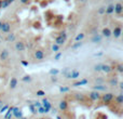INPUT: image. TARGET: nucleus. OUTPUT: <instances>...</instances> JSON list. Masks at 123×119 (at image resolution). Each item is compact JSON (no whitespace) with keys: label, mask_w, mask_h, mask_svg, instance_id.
I'll return each mask as SVG.
<instances>
[{"label":"nucleus","mask_w":123,"mask_h":119,"mask_svg":"<svg viewBox=\"0 0 123 119\" xmlns=\"http://www.w3.org/2000/svg\"><path fill=\"white\" fill-rule=\"evenodd\" d=\"M65 76L67 79H77L80 77V72L77 69H72L71 72H68Z\"/></svg>","instance_id":"nucleus-1"},{"label":"nucleus","mask_w":123,"mask_h":119,"mask_svg":"<svg viewBox=\"0 0 123 119\" xmlns=\"http://www.w3.org/2000/svg\"><path fill=\"white\" fill-rule=\"evenodd\" d=\"M11 30V24L9 22H4L1 24V28H0V32L4 33V34H8Z\"/></svg>","instance_id":"nucleus-2"},{"label":"nucleus","mask_w":123,"mask_h":119,"mask_svg":"<svg viewBox=\"0 0 123 119\" xmlns=\"http://www.w3.org/2000/svg\"><path fill=\"white\" fill-rule=\"evenodd\" d=\"M25 49H26V47L23 41H17V42H15V50H16V51L23 52V51H25Z\"/></svg>","instance_id":"nucleus-3"},{"label":"nucleus","mask_w":123,"mask_h":119,"mask_svg":"<svg viewBox=\"0 0 123 119\" xmlns=\"http://www.w3.org/2000/svg\"><path fill=\"white\" fill-rule=\"evenodd\" d=\"M89 98L91 101H97L100 99V94L98 93V91H92L89 93Z\"/></svg>","instance_id":"nucleus-4"},{"label":"nucleus","mask_w":123,"mask_h":119,"mask_svg":"<svg viewBox=\"0 0 123 119\" xmlns=\"http://www.w3.org/2000/svg\"><path fill=\"white\" fill-rule=\"evenodd\" d=\"M113 100H115L113 93H106V94H104V96H103L104 103H110L111 101H113Z\"/></svg>","instance_id":"nucleus-5"},{"label":"nucleus","mask_w":123,"mask_h":119,"mask_svg":"<svg viewBox=\"0 0 123 119\" xmlns=\"http://www.w3.org/2000/svg\"><path fill=\"white\" fill-rule=\"evenodd\" d=\"M121 34H122V29L120 26H116L115 29L111 32V35H112L115 38H119V37L121 36Z\"/></svg>","instance_id":"nucleus-6"},{"label":"nucleus","mask_w":123,"mask_h":119,"mask_svg":"<svg viewBox=\"0 0 123 119\" xmlns=\"http://www.w3.org/2000/svg\"><path fill=\"white\" fill-rule=\"evenodd\" d=\"M103 40V36L102 35H98V34H94L93 37L91 38V41L93 43H100Z\"/></svg>","instance_id":"nucleus-7"},{"label":"nucleus","mask_w":123,"mask_h":119,"mask_svg":"<svg viewBox=\"0 0 123 119\" xmlns=\"http://www.w3.org/2000/svg\"><path fill=\"white\" fill-rule=\"evenodd\" d=\"M9 55H10V54H9V51L8 50H2L1 51V53H0V60H1V61H6V60H9Z\"/></svg>","instance_id":"nucleus-8"},{"label":"nucleus","mask_w":123,"mask_h":119,"mask_svg":"<svg viewBox=\"0 0 123 119\" xmlns=\"http://www.w3.org/2000/svg\"><path fill=\"white\" fill-rule=\"evenodd\" d=\"M35 58L37 60H39V61H41V60L44 59V52L41 51V50H37V51H35Z\"/></svg>","instance_id":"nucleus-9"},{"label":"nucleus","mask_w":123,"mask_h":119,"mask_svg":"<svg viewBox=\"0 0 123 119\" xmlns=\"http://www.w3.org/2000/svg\"><path fill=\"white\" fill-rule=\"evenodd\" d=\"M113 68L111 67L110 65H107V64H102V72L106 73V74H109V73L112 72Z\"/></svg>","instance_id":"nucleus-10"},{"label":"nucleus","mask_w":123,"mask_h":119,"mask_svg":"<svg viewBox=\"0 0 123 119\" xmlns=\"http://www.w3.org/2000/svg\"><path fill=\"white\" fill-rule=\"evenodd\" d=\"M12 114L15 116V118H17V119H19V118H22V112H21V109L19 108H17V107H14L13 108V111H12Z\"/></svg>","instance_id":"nucleus-11"},{"label":"nucleus","mask_w":123,"mask_h":119,"mask_svg":"<svg viewBox=\"0 0 123 119\" xmlns=\"http://www.w3.org/2000/svg\"><path fill=\"white\" fill-rule=\"evenodd\" d=\"M122 11H123V7H122V4L120 3V2H118L117 4L115 6V13H117V14H121L122 13Z\"/></svg>","instance_id":"nucleus-12"},{"label":"nucleus","mask_w":123,"mask_h":119,"mask_svg":"<svg viewBox=\"0 0 123 119\" xmlns=\"http://www.w3.org/2000/svg\"><path fill=\"white\" fill-rule=\"evenodd\" d=\"M42 107L49 109V111L52 108V105H51V103L49 102V100H48V99H43V100H42Z\"/></svg>","instance_id":"nucleus-13"},{"label":"nucleus","mask_w":123,"mask_h":119,"mask_svg":"<svg viewBox=\"0 0 123 119\" xmlns=\"http://www.w3.org/2000/svg\"><path fill=\"white\" fill-rule=\"evenodd\" d=\"M16 86H17V79L13 77V78H11L10 82H9V87H10V89H15Z\"/></svg>","instance_id":"nucleus-14"},{"label":"nucleus","mask_w":123,"mask_h":119,"mask_svg":"<svg viewBox=\"0 0 123 119\" xmlns=\"http://www.w3.org/2000/svg\"><path fill=\"white\" fill-rule=\"evenodd\" d=\"M65 41H66V39L64 38V37L60 36V35H58V36L55 38V43H56V45H58V46L64 45V43H65Z\"/></svg>","instance_id":"nucleus-15"},{"label":"nucleus","mask_w":123,"mask_h":119,"mask_svg":"<svg viewBox=\"0 0 123 119\" xmlns=\"http://www.w3.org/2000/svg\"><path fill=\"white\" fill-rule=\"evenodd\" d=\"M115 12V6L113 4H110V6H108L106 8V10H105V14H112V13Z\"/></svg>","instance_id":"nucleus-16"},{"label":"nucleus","mask_w":123,"mask_h":119,"mask_svg":"<svg viewBox=\"0 0 123 119\" xmlns=\"http://www.w3.org/2000/svg\"><path fill=\"white\" fill-rule=\"evenodd\" d=\"M67 108H68V103H67V101H61L60 102V109L61 111H67Z\"/></svg>","instance_id":"nucleus-17"},{"label":"nucleus","mask_w":123,"mask_h":119,"mask_svg":"<svg viewBox=\"0 0 123 119\" xmlns=\"http://www.w3.org/2000/svg\"><path fill=\"white\" fill-rule=\"evenodd\" d=\"M93 89H94V91H106L107 87L103 85H96V86H94Z\"/></svg>","instance_id":"nucleus-18"},{"label":"nucleus","mask_w":123,"mask_h":119,"mask_svg":"<svg viewBox=\"0 0 123 119\" xmlns=\"http://www.w3.org/2000/svg\"><path fill=\"white\" fill-rule=\"evenodd\" d=\"M103 34V37H106V38H109V37L111 36V30L109 29V28H104L102 32Z\"/></svg>","instance_id":"nucleus-19"},{"label":"nucleus","mask_w":123,"mask_h":119,"mask_svg":"<svg viewBox=\"0 0 123 119\" xmlns=\"http://www.w3.org/2000/svg\"><path fill=\"white\" fill-rule=\"evenodd\" d=\"M15 39H16L15 34H8V36H6V41H9V42H14Z\"/></svg>","instance_id":"nucleus-20"},{"label":"nucleus","mask_w":123,"mask_h":119,"mask_svg":"<svg viewBox=\"0 0 123 119\" xmlns=\"http://www.w3.org/2000/svg\"><path fill=\"white\" fill-rule=\"evenodd\" d=\"M115 100H116V102L118 103L119 105H121L122 103H123V94H119L118 96H116L115 98Z\"/></svg>","instance_id":"nucleus-21"},{"label":"nucleus","mask_w":123,"mask_h":119,"mask_svg":"<svg viewBox=\"0 0 123 119\" xmlns=\"http://www.w3.org/2000/svg\"><path fill=\"white\" fill-rule=\"evenodd\" d=\"M89 82V81L86 80V79H82L81 81H78V82H74V87H79V86H82V85H86V83Z\"/></svg>","instance_id":"nucleus-22"},{"label":"nucleus","mask_w":123,"mask_h":119,"mask_svg":"<svg viewBox=\"0 0 123 119\" xmlns=\"http://www.w3.org/2000/svg\"><path fill=\"white\" fill-rule=\"evenodd\" d=\"M83 45V42H81V41H77L76 43H74V45L71 46V49L72 50H76V49H79V48L81 47V46Z\"/></svg>","instance_id":"nucleus-23"},{"label":"nucleus","mask_w":123,"mask_h":119,"mask_svg":"<svg viewBox=\"0 0 123 119\" xmlns=\"http://www.w3.org/2000/svg\"><path fill=\"white\" fill-rule=\"evenodd\" d=\"M9 6H10V3H9L6 0H1V6H0V9H6Z\"/></svg>","instance_id":"nucleus-24"},{"label":"nucleus","mask_w":123,"mask_h":119,"mask_svg":"<svg viewBox=\"0 0 123 119\" xmlns=\"http://www.w3.org/2000/svg\"><path fill=\"white\" fill-rule=\"evenodd\" d=\"M83 38H84V34H83V33H80V34L77 35L74 39H76V41H81Z\"/></svg>","instance_id":"nucleus-25"},{"label":"nucleus","mask_w":123,"mask_h":119,"mask_svg":"<svg viewBox=\"0 0 123 119\" xmlns=\"http://www.w3.org/2000/svg\"><path fill=\"white\" fill-rule=\"evenodd\" d=\"M38 113H40V114H47V113H49V109H47V108H44V107H39L38 108Z\"/></svg>","instance_id":"nucleus-26"},{"label":"nucleus","mask_w":123,"mask_h":119,"mask_svg":"<svg viewBox=\"0 0 123 119\" xmlns=\"http://www.w3.org/2000/svg\"><path fill=\"white\" fill-rule=\"evenodd\" d=\"M52 51L55 52V53H57V52L60 51V46L56 45V43H54V45L52 46Z\"/></svg>","instance_id":"nucleus-27"},{"label":"nucleus","mask_w":123,"mask_h":119,"mask_svg":"<svg viewBox=\"0 0 123 119\" xmlns=\"http://www.w3.org/2000/svg\"><path fill=\"white\" fill-rule=\"evenodd\" d=\"M50 75H52V76H55V75H57L58 73V69H56V68H52V69H50Z\"/></svg>","instance_id":"nucleus-28"},{"label":"nucleus","mask_w":123,"mask_h":119,"mask_svg":"<svg viewBox=\"0 0 123 119\" xmlns=\"http://www.w3.org/2000/svg\"><path fill=\"white\" fill-rule=\"evenodd\" d=\"M105 10H106V8H105V7H100V8L97 10V14H99V15L105 14Z\"/></svg>","instance_id":"nucleus-29"},{"label":"nucleus","mask_w":123,"mask_h":119,"mask_svg":"<svg viewBox=\"0 0 123 119\" xmlns=\"http://www.w3.org/2000/svg\"><path fill=\"white\" fill-rule=\"evenodd\" d=\"M29 108H30V111H31L32 114L38 113V108H36V107L34 106V104H30V105H29Z\"/></svg>","instance_id":"nucleus-30"},{"label":"nucleus","mask_w":123,"mask_h":119,"mask_svg":"<svg viewBox=\"0 0 123 119\" xmlns=\"http://www.w3.org/2000/svg\"><path fill=\"white\" fill-rule=\"evenodd\" d=\"M76 99L78 101H83V100H84V95H83V94H81V93H77L76 94Z\"/></svg>","instance_id":"nucleus-31"},{"label":"nucleus","mask_w":123,"mask_h":119,"mask_svg":"<svg viewBox=\"0 0 123 119\" xmlns=\"http://www.w3.org/2000/svg\"><path fill=\"white\" fill-rule=\"evenodd\" d=\"M22 80H23L24 82H29V81H31V77L30 76H24L23 78H22Z\"/></svg>","instance_id":"nucleus-32"},{"label":"nucleus","mask_w":123,"mask_h":119,"mask_svg":"<svg viewBox=\"0 0 123 119\" xmlns=\"http://www.w3.org/2000/svg\"><path fill=\"white\" fill-rule=\"evenodd\" d=\"M94 70L95 72H102V64H97L94 66Z\"/></svg>","instance_id":"nucleus-33"},{"label":"nucleus","mask_w":123,"mask_h":119,"mask_svg":"<svg viewBox=\"0 0 123 119\" xmlns=\"http://www.w3.org/2000/svg\"><path fill=\"white\" fill-rule=\"evenodd\" d=\"M109 83H110V86H117V83H118V79H116V78L110 79Z\"/></svg>","instance_id":"nucleus-34"},{"label":"nucleus","mask_w":123,"mask_h":119,"mask_svg":"<svg viewBox=\"0 0 123 119\" xmlns=\"http://www.w3.org/2000/svg\"><path fill=\"white\" fill-rule=\"evenodd\" d=\"M62 56H63V53H62V52H57V53H56V55L54 56V60H55V61H58Z\"/></svg>","instance_id":"nucleus-35"},{"label":"nucleus","mask_w":123,"mask_h":119,"mask_svg":"<svg viewBox=\"0 0 123 119\" xmlns=\"http://www.w3.org/2000/svg\"><path fill=\"white\" fill-rule=\"evenodd\" d=\"M69 91V88L68 87H61L60 88V92H68Z\"/></svg>","instance_id":"nucleus-36"},{"label":"nucleus","mask_w":123,"mask_h":119,"mask_svg":"<svg viewBox=\"0 0 123 119\" xmlns=\"http://www.w3.org/2000/svg\"><path fill=\"white\" fill-rule=\"evenodd\" d=\"M37 95H39V96H43V95H45V92H44V91H42V90H38V91H37Z\"/></svg>","instance_id":"nucleus-37"},{"label":"nucleus","mask_w":123,"mask_h":119,"mask_svg":"<svg viewBox=\"0 0 123 119\" xmlns=\"http://www.w3.org/2000/svg\"><path fill=\"white\" fill-rule=\"evenodd\" d=\"M117 69H118V72H119V73H122L123 72V65H122V64H118Z\"/></svg>","instance_id":"nucleus-38"},{"label":"nucleus","mask_w":123,"mask_h":119,"mask_svg":"<svg viewBox=\"0 0 123 119\" xmlns=\"http://www.w3.org/2000/svg\"><path fill=\"white\" fill-rule=\"evenodd\" d=\"M68 72H69V67H66L64 70H62V74H63V75H66Z\"/></svg>","instance_id":"nucleus-39"},{"label":"nucleus","mask_w":123,"mask_h":119,"mask_svg":"<svg viewBox=\"0 0 123 119\" xmlns=\"http://www.w3.org/2000/svg\"><path fill=\"white\" fill-rule=\"evenodd\" d=\"M34 106L36 107V108H39V107H41V106H42V105H41L39 102H36V103H34Z\"/></svg>","instance_id":"nucleus-40"},{"label":"nucleus","mask_w":123,"mask_h":119,"mask_svg":"<svg viewBox=\"0 0 123 119\" xmlns=\"http://www.w3.org/2000/svg\"><path fill=\"white\" fill-rule=\"evenodd\" d=\"M8 108H9V106H8V105H6V106H3L1 109H0V113H3V112H4V111H6V109H8Z\"/></svg>","instance_id":"nucleus-41"},{"label":"nucleus","mask_w":123,"mask_h":119,"mask_svg":"<svg viewBox=\"0 0 123 119\" xmlns=\"http://www.w3.org/2000/svg\"><path fill=\"white\" fill-rule=\"evenodd\" d=\"M51 80L53 81V82H56V81H57V78H56L55 76H52V77H51Z\"/></svg>","instance_id":"nucleus-42"},{"label":"nucleus","mask_w":123,"mask_h":119,"mask_svg":"<svg viewBox=\"0 0 123 119\" xmlns=\"http://www.w3.org/2000/svg\"><path fill=\"white\" fill-rule=\"evenodd\" d=\"M28 1H29V0H19V2H21V3H23V4L28 3Z\"/></svg>","instance_id":"nucleus-43"},{"label":"nucleus","mask_w":123,"mask_h":119,"mask_svg":"<svg viewBox=\"0 0 123 119\" xmlns=\"http://www.w3.org/2000/svg\"><path fill=\"white\" fill-rule=\"evenodd\" d=\"M22 64H23L24 66H27V65H28V62H26V61H22Z\"/></svg>","instance_id":"nucleus-44"},{"label":"nucleus","mask_w":123,"mask_h":119,"mask_svg":"<svg viewBox=\"0 0 123 119\" xmlns=\"http://www.w3.org/2000/svg\"><path fill=\"white\" fill-rule=\"evenodd\" d=\"M100 55H103V52H99V53H95V54H94V56H100Z\"/></svg>","instance_id":"nucleus-45"},{"label":"nucleus","mask_w":123,"mask_h":119,"mask_svg":"<svg viewBox=\"0 0 123 119\" xmlns=\"http://www.w3.org/2000/svg\"><path fill=\"white\" fill-rule=\"evenodd\" d=\"M6 1H8V2H9V3H10V4H11V3H12V2H14V0H6Z\"/></svg>","instance_id":"nucleus-46"},{"label":"nucleus","mask_w":123,"mask_h":119,"mask_svg":"<svg viewBox=\"0 0 123 119\" xmlns=\"http://www.w3.org/2000/svg\"><path fill=\"white\" fill-rule=\"evenodd\" d=\"M1 24H2V22H0V28H1Z\"/></svg>","instance_id":"nucleus-47"},{"label":"nucleus","mask_w":123,"mask_h":119,"mask_svg":"<svg viewBox=\"0 0 123 119\" xmlns=\"http://www.w3.org/2000/svg\"><path fill=\"white\" fill-rule=\"evenodd\" d=\"M2 104V101H0V105H1Z\"/></svg>","instance_id":"nucleus-48"},{"label":"nucleus","mask_w":123,"mask_h":119,"mask_svg":"<svg viewBox=\"0 0 123 119\" xmlns=\"http://www.w3.org/2000/svg\"><path fill=\"white\" fill-rule=\"evenodd\" d=\"M0 6H1V0H0Z\"/></svg>","instance_id":"nucleus-49"},{"label":"nucleus","mask_w":123,"mask_h":119,"mask_svg":"<svg viewBox=\"0 0 123 119\" xmlns=\"http://www.w3.org/2000/svg\"><path fill=\"white\" fill-rule=\"evenodd\" d=\"M48 119H49V118H48Z\"/></svg>","instance_id":"nucleus-50"}]
</instances>
